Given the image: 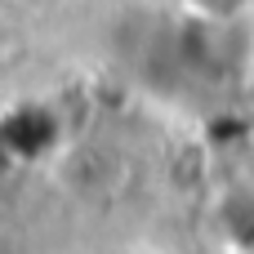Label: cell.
I'll return each instance as SVG.
<instances>
[{
    "label": "cell",
    "instance_id": "cell-1",
    "mask_svg": "<svg viewBox=\"0 0 254 254\" xmlns=\"http://www.w3.org/2000/svg\"><path fill=\"white\" fill-rule=\"evenodd\" d=\"M192 13H201V18H210V22H228V18H237L241 9H246V0H183Z\"/></svg>",
    "mask_w": 254,
    "mask_h": 254
}]
</instances>
